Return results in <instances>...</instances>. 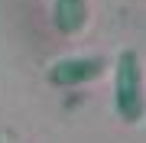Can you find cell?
Instances as JSON below:
<instances>
[{"instance_id":"6da1fadb","label":"cell","mask_w":146,"mask_h":143,"mask_svg":"<svg viewBox=\"0 0 146 143\" xmlns=\"http://www.w3.org/2000/svg\"><path fill=\"white\" fill-rule=\"evenodd\" d=\"M58 7H62L58 13H81V10H78L81 0H58Z\"/></svg>"}]
</instances>
